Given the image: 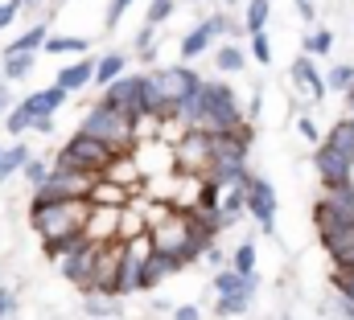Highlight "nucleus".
I'll list each match as a JSON object with an SVG mask.
<instances>
[{
    "mask_svg": "<svg viewBox=\"0 0 354 320\" xmlns=\"http://www.w3.org/2000/svg\"><path fill=\"white\" fill-rule=\"evenodd\" d=\"M87 218H91V197H58L50 201L46 210L29 214L33 230L41 239H62V234H83L87 230Z\"/></svg>",
    "mask_w": 354,
    "mask_h": 320,
    "instance_id": "f257e3e1",
    "label": "nucleus"
},
{
    "mask_svg": "<svg viewBox=\"0 0 354 320\" xmlns=\"http://www.w3.org/2000/svg\"><path fill=\"white\" fill-rule=\"evenodd\" d=\"M202 132H231V128H248L243 119V107L235 99V90L227 82H206L202 86V119H198Z\"/></svg>",
    "mask_w": 354,
    "mask_h": 320,
    "instance_id": "f03ea898",
    "label": "nucleus"
},
{
    "mask_svg": "<svg viewBox=\"0 0 354 320\" xmlns=\"http://www.w3.org/2000/svg\"><path fill=\"white\" fill-rule=\"evenodd\" d=\"M115 152H128V148H115V144H107V140H99V136H91V132H75L66 144H62V152L54 164H71V168H83V172H103Z\"/></svg>",
    "mask_w": 354,
    "mask_h": 320,
    "instance_id": "7ed1b4c3",
    "label": "nucleus"
},
{
    "mask_svg": "<svg viewBox=\"0 0 354 320\" xmlns=\"http://www.w3.org/2000/svg\"><path fill=\"white\" fill-rule=\"evenodd\" d=\"M79 128L91 132V136H99V140H107V144H115V148H136V119H128L124 111H111L103 103L91 107Z\"/></svg>",
    "mask_w": 354,
    "mask_h": 320,
    "instance_id": "20e7f679",
    "label": "nucleus"
},
{
    "mask_svg": "<svg viewBox=\"0 0 354 320\" xmlns=\"http://www.w3.org/2000/svg\"><path fill=\"white\" fill-rule=\"evenodd\" d=\"M177 172H189V177H206L214 168V144H210V132L202 128H189L181 140H177Z\"/></svg>",
    "mask_w": 354,
    "mask_h": 320,
    "instance_id": "39448f33",
    "label": "nucleus"
},
{
    "mask_svg": "<svg viewBox=\"0 0 354 320\" xmlns=\"http://www.w3.org/2000/svg\"><path fill=\"white\" fill-rule=\"evenodd\" d=\"M227 29H231V17H227V12H210V17H198V25H194V29L181 37V46H177L181 62H194V58L210 54V46H214L218 37H227Z\"/></svg>",
    "mask_w": 354,
    "mask_h": 320,
    "instance_id": "423d86ee",
    "label": "nucleus"
},
{
    "mask_svg": "<svg viewBox=\"0 0 354 320\" xmlns=\"http://www.w3.org/2000/svg\"><path fill=\"white\" fill-rule=\"evenodd\" d=\"M95 279H91V292H103V296H115L120 300V267H124V242H95Z\"/></svg>",
    "mask_w": 354,
    "mask_h": 320,
    "instance_id": "0eeeda50",
    "label": "nucleus"
},
{
    "mask_svg": "<svg viewBox=\"0 0 354 320\" xmlns=\"http://www.w3.org/2000/svg\"><path fill=\"white\" fill-rule=\"evenodd\" d=\"M140 86H145V74H120V79H111L103 86V107H111V111H124L128 119H140Z\"/></svg>",
    "mask_w": 354,
    "mask_h": 320,
    "instance_id": "6e6552de",
    "label": "nucleus"
},
{
    "mask_svg": "<svg viewBox=\"0 0 354 320\" xmlns=\"http://www.w3.org/2000/svg\"><path fill=\"white\" fill-rule=\"evenodd\" d=\"M248 214L256 218V226L264 234H276V185L264 177H252L248 185Z\"/></svg>",
    "mask_w": 354,
    "mask_h": 320,
    "instance_id": "1a4fd4ad",
    "label": "nucleus"
},
{
    "mask_svg": "<svg viewBox=\"0 0 354 320\" xmlns=\"http://www.w3.org/2000/svg\"><path fill=\"white\" fill-rule=\"evenodd\" d=\"M95 250H99V246L87 239L83 246H75V250L58 263V271H62V279H66V283L87 288V292H91V279H95Z\"/></svg>",
    "mask_w": 354,
    "mask_h": 320,
    "instance_id": "9d476101",
    "label": "nucleus"
},
{
    "mask_svg": "<svg viewBox=\"0 0 354 320\" xmlns=\"http://www.w3.org/2000/svg\"><path fill=\"white\" fill-rule=\"evenodd\" d=\"M292 82H297V90H301L309 103H322L326 90H330L326 74H317V66H313V54H305V50L292 58Z\"/></svg>",
    "mask_w": 354,
    "mask_h": 320,
    "instance_id": "9b49d317",
    "label": "nucleus"
},
{
    "mask_svg": "<svg viewBox=\"0 0 354 320\" xmlns=\"http://www.w3.org/2000/svg\"><path fill=\"white\" fill-rule=\"evenodd\" d=\"M124 210L128 206H95L91 201V218H87V234L91 242H111L120 239V218H124Z\"/></svg>",
    "mask_w": 354,
    "mask_h": 320,
    "instance_id": "f8f14e48",
    "label": "nucleus"
},
{
    "mask_svg": "<svg viewBox=\"0 0 354 320\" xmlns=\"http://www.w3.org/2000/svg\"><path fill=\"white\" fill-rule=\"evenodd\" d=\"M313 168H317L322 185H342V181H351L354 160L342 157V152H338V148H330V144H322V148L313 152Z\"/></svg>",
    "mask_w": 354,
    "mask_h": 320,
    "instance_id": "ddd939ff",
    "label": "nucleus"
},
{
    "mask_svg": "<svg viewBox=\"0 0 354 320\" xmlns=\"http://www.w3.org/2000/svg\"><path fill=\"white\" fill-rule=\"evenodd\" d=\"M66 99H71V90L54 82V86H41V90H33V94H25V99H21V107L37 119V115H54Z\"/></svg>",
    "mask_w": 354,
    "mask_h": 320,
    "instance_id": "4468645a",
    "label": "nucleus"
},
{
    "mask_svg": "<svg viewBox=\"0 0 354 320\" xmlns=\"http://www.w3.org/2000/svg\"><path fill=\"white\" fill-rule=\"evenodd\" d=\"M95 62L99 58H91V54H83L79 62H71V66H62L58 70V86H66L71 94H79V90H87V86H95Z\"/></svg>",
    "mask_w": 354,
    "mask_h": 320,
    "instance_id": "2eb2a0df",
    "label": "nucleus"
},
{
    "mask_svg": "<svg viewBox=\"0 0 354 320\" xmlns=\"http://www.w3.org/2000/svg\"><path fill=\"white\" fill-rule=\"evenodd\" d=\"M91 201H95V206H132L136 193H132L128 185H120V181H111V177L99 172V181H95V189H91Z\"/></svg>",
    "mask_w": 354,
    "mask_h": 320,
    "instance_id": "dca6fc26",
    "label": "nucleus"
},
{
    "mask_svg": "<svg viewBox=\"0 0 354 320\" xmlns=\"http://www.w3.org/2000/svg\"><path fill=\"white\" fill-rule=\"evenodd\" d=\"M46 37H50V21L41 17V21H37L33 29H25L21 37H12V41H8L4 50H8V54H41V46H46Z\"/></svg>",
    "mask_w": 354,
    "mask_h": 320,
    "instance_id": "f3484780",
    "label": "nucleus"
},
{
    "mask_svg": "<svg viewBox=\"0 0 354 320\" xmlns=\"http://www.w3.org/2000/svg\"><path fill=\"white\" fill-rule=\"evenodd\" d=\"M124 70H128V54H120V50L99 54V62H95V86H107L111 79H120Z\"/></svg>",
    "mask_w": 354,
    "mask_h": 320,
    "instance_id": "a211bd4d",
    "label": "nucleus"
},
{
    "mask_svg": "<svg viewBox=\"0 0 354 320\" xmlns=\"http://www.w3.org/2000/svg\"><path fill=\"white\" fill-rule=\"evenodd\" d=\"M214 66H218L223 74H239V70H248V54H243V46H235V41L218 46V50H214Z\"/></svg>",
    "mask_w": 354,
    "mask_h": 320,
    "instance_id": "6ab92c4d",
    "label": "nucleus"
},
{
    "mask_svg": "<svg viewBox=\"0 0 354 320\" xmlns=\"http://www.w3.org/2000/svg\"><path fill=\"white\" fill-rule=\"evenodd\" d=\"M326 144H330V148H338L342 157L354 160V119H351V115H346V119H338V123L326 132Z\"/></svg>",
    "mask_w": 354,
    "mask_h": 320,
    "instance_id": "aec40b11",
    "label": "nucleus"
},
{
    "mask_svg": "<svg viewBox=\"0 0 354 320\" xmlns=\"http://www.w3.org/2000/svg\"><path fill=\"white\" fill-rule=\"evenodd\" d=\"M33 160L29 152V144H12V148H4V157H0V185L12 177V172H25V164Z\"/></svg>",
    "mask_w": 354,
    "mask_h": 320,
    "instance_id": "412c9836",
    "label": "nucleus"
},
{
    "mask_svg": "<svg viewBox=\"0 0 354 320\" xmlns=\"http://www.w3.org/2000/svg\"><path fill=\"white\" fill-rule=\"evenodd\" d=\"M87 234H62V239H41V254L50 259V263H62L75 246H83Z\"/></svg>",
    "mask_w": 354,
    "mask_h": 320,
    "instance_id": "4be33fe9",
    "label": "nucleus"
},
{
    "mask_svg": "<svg viewBox=\"0 0 354 320\" xmlns=\"http://www.w3.org/2000/svg\"><path fill=\"white\" fill-rule=\"evenodd\" d=\"M268 21H272V0H248V8H243V25H248V37H252V33H264Z\"/></svg>",
    "mask_w": 354,
    "mask_h": 320,
    "instance_id": "5701e85b",
    "label": "nucleus"
},
{
    "mask_svg": "<svg viewBox=\"0 0 354 320\" xmlns=\"http://www.w3.org/2000/svg\"><path fill=\"white\" fill-rule=\"evenodd\" d=\"M33 62H37V54H8V50H4L0 70H4V79H8V82H21V79H29Z\"/></svg>",
    "mask_w": 354,
    "mask_h": 320,
    "instance_id": "b1692460",
    "label": "nucleus"
},
{
    "mask_svg": "<svg viewBox=\"0 0 354 320\" xmlns=\"http://www.w3.org/2000/svg\"><path fill=\"white\" fill-rule=\"evenodd\" d=\"M91 37H46L41 54H87Z\"/></svg>",
    "mask_w": 354,
    "mask_h": 320,
    "instance_id": "393cba45",
    "label": "nucleus"
},
{
    "mask_svg": "<svg viewBox=\"0 0 354 320\" xmlns=\"http://www.w3.org/2000/svg\"><path fill=\"white\" fill-rule=\"evenodd\" d=\"M145 230H153V226H149V218H145V214H136V210L128 206V210H124V218H120V242L136 239V234H145Z\"/></svg>",
    "mask_w": 354,
    "mask_h": 320,
    "instance_id": "a878e982",
    "label": "nucleus"
},
{
    "mask_svg": "<svg viewBox=\"0 0 354 320\" xmlns=\"http://www.w3.org/2000/svg\"><path fill=\"white\" fill-rule=\"evenodd\" d=\"M326 82H330V90H338V94L354 90V66H351V62H338V66H330V70H326Z\"/></svg>",
    "mask_w": 354,
    "mask_h": 320,
    "instance_id": "bb28decb",
    "label": "nucleus"
},
{
    "mask_svg": "<svg viewBox=\"0 0 354 320\" xmlns=\"http://www.w3.org/2000/svg\"><path fill=\"white\" fill-rule=\"evenodd\" d=\"M231 267L235 271H243V275H252L256 271V242L252 239H243L235 250H231Z\"/></svg>",
    "mask_w": 354,
    "mask_h": 320,
    "instance_id": "cd10ccee",
    "label": "nucleus"
},
{
    "mask_svg": "<svg viewBox=\"0 0 354 320\" xmlns=\"http://www.w3.org/2000/svg\"><path fill=\"white\" fill-rule=\"evenodd\" d=\"M330 50H334V33H330V29H313V33H305V54L322 58V54H330Z\"/></svg>",
    "mask_w": 354,
    "mask_h": 320,
    "instance_id": "c85d7f7f",
    "label": "nucleus"
},
{
    "mask_svg": "<svg viewBox=\"0 0 354 320\" xmlns=\"http://www.w3.org/2000/svg\"><path fill=\"white\" fill-rule=\"evenodd\" d=\"M330 283H334V292H342V296H351L354 300V263H334Z\"/></svg>",
    "mask_w": 354,
    "mask_h": 320,
    "instance_id": "c756f323",
    "label": "nucleus"
},
{
    "mask_svg": "<svg viewBox=\"0 0 354 320\" xmlns=\"http://www.w3.org/2000/svg\"><path fill=\"white\" fill-rule=\"evenodd\" d=\"M29 128H33V115L17 103V107L4 115V132H8V136H21V132H29Z\"/></svg>",
    "mask_w": 354,
    "mask_h": 320,
    "instance_id": "7c9ffc66",
    "label": "nucleus"
},
{
    "mask_svg": "<svg viewBox=\"0 0 354 320\" xmlns=\"http://www.w3.org/2000/svg\"><path fill=\"white\" fill-rule=\"evenodd\" d=\"M252 296H218V317H248Z\"/></svg>",
    "mask_w": 354,
    "mask_h": 320,
    "instance_id": "2f4dec72",
    "label": "nucleus"
},
{
    "mask_svg": "<svg viewBox=\"0 0 354 320\" xmlns=\"http://www.w3.org/2000/svg\"><path fill=\"white\" fill-rule=\"evenodd\" d=\"M169 17H174V0H153V4H149V12H145V25L161 29Z\"/></svg>",
    "mask_w": 354,
    "mask_h": 320,
    "instance_id": "473e14b6",
    "label": "nucleus"
},
{
    "mask_svg": "<svg viewBox=\"0 0 354 320\" xmlns=\"http://www.w3.org/2000/svg\"><path fill=\"white\" fill-rule=\"evenodd\" d=\"M252 58L260 62V66H272V37L264 33H252Z\"/></svg>",
    "mask_w": 354,
    "mask_h": 320,
    "instance_id": "72a5a7b5",
    "label": "nucleus"
},
{
    "mask_svg": "<svg viewBox=\"0 0 354 320\" xmlns=\"http://www.w3.org/2000/svg\"><path fill=\"white\" fill-rule=\"evenodd\" d=\"M50 172H54V164H46V160H37V157L25 164V181H29L33 189H37V185H46V177H50Z\"/></svg>",
    "mask_w": 354,
    "mask_h": 320,
    "instance_id": "f704fd0d",
    "label": "nucleus"
},
{
    "mask_svg": "<svg viewBox=\"0 0 354 320\" xmlns=\"http://www.w3.org/2000/svg\"><path fill=\"white\" fill-rule=\"evenodd\" d=\"M297 132H301V136H305L309 144H326V136L317 132V123H313L309 115H297Z\"/></svg>",
    "mask_w": 354,
    "mask_h": 320,
    "instance_id": "c9c22d12",
    "label": "nucleus"
},
{
    "mask_svg": "<svg viewBox=\"0 0 354 320\" xmlns=\"http://www.w3.org/2000/svg\"><path fill=\"white\" fill-rule=\"evenodd\" d=\"M21 8H25V0H4V4H0V33L17 21V12H21Z\"/></svg>",
    "mask_w": 354,
    "mask_h": 320,
    "instance_id": "e433bc0d",
    "label": "nucleus"
},
{
    "mask_svg": "<svg viewBox=\"0 0 354 320\" xmlns=\"http://www.w3.org/2000/svg\"><path fill=\"white\" fill-rule=\"evenodd\" d=\"M132 4H136V0H111V4H107V29H115V25H120V17H124Z\"/></svg>",
    "mask_w": 354,
    "mask_h": 320,
    "instance_id": "4c0bfd02",
    "label": "nucleus"
},
{
    "mask_svg": "<svg viewBox=\"0 0 354 320\" xmlns=\"http://www.w3.org/2000/svg\"><path fill=\"white\" fill-rule=\"evenodd\" d=\"M8 312H17V296H12V292L0 283V320L8 317Z\"/></svg>",
    "mask_w": 354,
    "mask_h": 320,
    "instance_id": "58836bf2",
    "label": "nucleus"
},
{
    "mask_svg": "<svg viewBox=\"0 0 354 320\" xmlns=\"http://www.w3.org/2000/svg\"><path fill=\"white\" fill-rule=\"evenodd\" d=\"M153 33H157V29H153V25H140V33H136V54H140V50H149V46H153Z\"/></svg>",
    "mask_w": 354,
    "mask_h": 320,
    "instance_id": "ea45409f",
    "label": "nucleus"
},
{
    "mask_svg": "<svg viewBox=\"0 0 354 320\" xmlns=\"http://www.w3.org/2000/svg\"><path fill=\"white\" fill-rule=\"evenodd\" d=\"M292 4H297V12H301V21H309V25L317 21V8H313V0H292Z\"/></svg>",
    "mask_w": 354,
    "mask_h": 320,
    "instance_id": "a19ab883",
    "label": "nucleus"
},
{
    "mask_svg": "<svg viewBox=\"0 0 354 320\" xmlns=\"http://www.w3.org/2000/svg\"><path fill=\"white\" fill-rule=\"evenodd\" d=\"M202 263H210V267H223V250H218V246L210 242V246L202 250Z\"/></svg>",
    "mask_w": 354,
    "mask_h": 320,
    "instance_id": "79ce46f5",
    "label": "nucleus"
},
{
    "mask_svg": "<svg viewBox=\"0 0 354 320\" xmlns=\"http://www.w3.org/2000/svg\"><path fill=\"white\" fill-rule=\"evenodd\" d=\"M202 312H198V304H181V308H174V320H198Z\"/></svg>",
    "mask_w": 354,
    "mask_h": 320,
    "instance_id": "37998d69",
    "label": "nucleus"
},
{
    "mask_svg": "<svg viewBox=\"0 0 354 320\" xmlns=\"http://www.w3.org/2000/svg\"><path fill=\"white\" fill-rule=\"evenodd\" d=\"M33 132L50 136V132H54V115H37V119H33Z\"/></svg>",
    "mask_w": 354,
    "mask_h": 320,
    "instance_id": "c03bdc74",
    "label": "nucleus"
},
{
    "mask_svg": "<svg viewBox=\"0 0 354 320\" xmlns=\"http://www.w3.org/2000/svg\"><path fill=\"white\" fill-rule=\"evenodd\" d=\"M8 111H12V103H8V86L0 82V115H8Z\"/></svg>",
    "mask_w": 354,
    "mask_h": 320,
    "instance_id": "a18cd8bd",
    "label": "nucleus"
},
{
    "mask_svg": "<svg viewBox=\"0 0 354 320\" xmlns=\"http://www.w3.org/2000/svg\"><path fill=\"white\" fill-rule=\"evenodd\" d=\"M37 4H41V0H25V8H37Z\"/></svg>",
    "mask_w": 354,
    "mask_h": 320,
    "instance_id": "49530a36",
    "label": "nucleus"
},
{
    "mask_svg": "<svg viewBox=\"0 0 354 320\" xmlns=\"http://www.w3.org/2000/svg\"><path fill=\"white\" fill-rule=\"evenodd\" d=\"M223 4H239V0H223Z\"/></svg>",
    "mask_w": 354,
    "mask_h": 320,
    "instance_id": "de8ad7c7",
    "label": "nucleus"
},
{
    "mask_svg": "<svg viewBox=\"0 0 354 320\" xmlns=\"http://www.w3.org/2000/svg\"><path fill=\"white\" fill-rule=\"evenodd\" d=\"M0 157H4V148H0Z\"/></svg>",
    "mask_w": 354,
    "mask_h": 320,
    "instance_id": "09e8293b",
    "label": "nucleus"
},
{
    "mask_svg": "<svg viewBox=\"0 0 354 320\" xmlns=\"http://www.w3.org/2000/svg\"><path fill=\"white\" fill-rule=\"evenodd\" d=\"M189 4H198V0H189Z\"/></svg>",
    "mask_w": 354,
    "mask_h": 320,
    "instance_id": "8fccbe9b",
    "label": "nucleus"
},
{
    "mask_svg": "<svg viewBox=\"0 0 354 320\" xmlns=\"http://www.w3.org/2000/svg\"><path fill=\"white\" fill-rule=\"evenodd\" d=\"M103 320H107V317H103Z\"/></svg>",
    "mask_w": 354,
    "mask_h": 320,
    "instance_id": "3c124183",
    "label": "nucleus"
}]
</instances>
